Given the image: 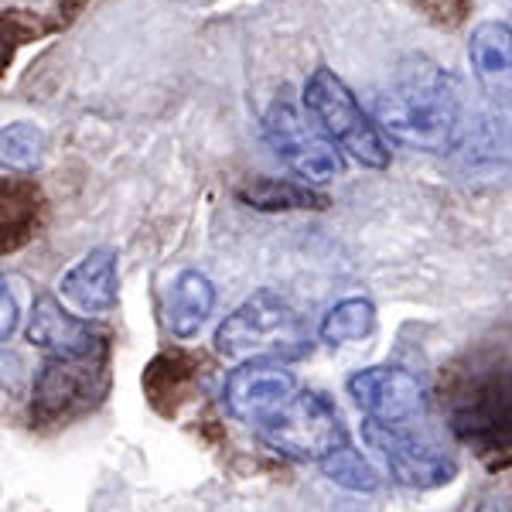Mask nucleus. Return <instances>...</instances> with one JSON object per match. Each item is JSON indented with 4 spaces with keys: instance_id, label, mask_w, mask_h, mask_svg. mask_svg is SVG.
<instances>
[{
    "instance_id": "f257e3e1",
    "label": "nucleus",
    "mask_w": 512,
    "mask_h": 512,
    "mask_svg": "<svg viewBox=\"0 0 512 512\" xmlns=\"http://www.w3.org/2000/svg\"><path fill=\"white\" fill-rule=\"evenodd\" d=\"M441 407L458 441L489 465L512 461V338H489L451 362Z\"/></svg>"
},
{
    "instance_id": "f03ea898",
    "label": "nucleus",
    "mask_w": 512,
    "mask_h": 512,
    "mask_svg": "<svg viewBox=\"0 0 512 512\" xmlns=\"http://www.w3.org/2000/svg\"><path fill=\"white\" fill-rule=\"evenodd\" d=\"M373 113L379 130L410 151L448 154L461 137L458 86L431 62L403 69L373 99Z\"/></svg>"
},
{
    "instance_id": "7ed1b4c3",
    "label": "nucleus",
    "mask_w": 512,
    "mask_h": 512,
    "mask_svg": "<svg viewBox=\"0 0 512 512\" xmlns=\"http://www.w3.org/2000/svg\"><path fill=\"white\" fill-rule=\"evenodd\" d=\"M216 352L233 362H297L311 352V332L287 297L260 287L216 328Z\"/></svg>"
},
{
    "instance_id": "20e7f679",
    "label": "nucleus",
    "mask_w": 512,
    "mask_h": 512,
    "mask_svg": "<svg viewBox=\"0 0 512 512\" xmlns=\"http://www.w3.org/2000/svg\"><path fill=\"white\" fill-rule=\"evenodd\" d=\"M110 393V352L48 355L31 386V427L59 431L93 414Z\"/></svg>"
},
{
    "instance_id": "39448f33",
    "label": "nucleus",
    "mask_w": 512,
    "mask_h": 512,
    "mask_svg": "<svg viewBox=\"0 0 512 512\" xmlns=\"http://www.w3.org/2000/svg\"><path fill=\"white\" fill-rule=\"evenodd\" d=\"M304 106L318 120V127L325 130V137H332L359 164H366V168H386L390 164V147H386L379 127L366 117L352 89L332 69L321 65V69L311 72L308 82H304Z\"/></svg>"
},
{
    "instance_id": "423d86ee",
    "label": "nucleus",
    "mask_w": 512,
    "mask_h": 512,
    "mask_svg": "<svg viewBox=\"0 0 512 512\" xmlns=\"http://www.w3.org/2000/svg\"><path fill=\"white\" fill-rule=\"evenodd\" d=\"M256 427L270 448L297 461H321L349 441V427H345L338 407L318 390H294L291 400L280 403L274 414Z\"/></svg>"
},
{
    "instance_id": "0eeeda50",
    "label": "nucleus",
    "mask_w": 512,
    "mask_h": 512,
    "mask_svg": "<svg viewBox=\"0 0 512 512\" xmlns=\"http://www.w3.org/2000/svg\"><path fill=\"white\" fill-rule=\"evenodd\" d=\"M362 437L373 451L383 454L386 468L396 478V485L414 492L444 489L458 475V461L441 444L427 441L410 431V424H383V420H369L362 424Z\"/></svg>"
},
{
    "instance_id": "6e6552de",
    "label": "nucleus",
    "mask_w": 512,
    "mask_h": 512,
    "mask_svg": "<svg viewBox=\"0 0 512 512\" xmlns=\"http://www.w3.org/2000/svg\"><path fill=\"white\" fill-rule=\"evenodd\" d=\"M263 134L277 151V158L311 185H325V181L342 175V154L335 151V140L304 127V120L297 117V110L287 99H277L270 106L267 120H263Z\"/></svg>"
},
{
    "instance_id": "1a4fd4ad",
    "label": "nucleus",
    "mask_w": 512,
    "mask_h": 512,
    "mask_svg": "<svg viewBox=\"0 0 512 512\" xmlns=\"http://www.w3.org/2000/svg\"><path fill=\"white\" fill-rule=\"evenodd\" d=\"M349 396L369 420L410 424L427 414L424 383L400 366H369L349 376Z\"/></svg>"
},
{
    "instance_id": "9d476101",
    "label": "nucleus",
    "mask_w": 512,
    "mask_h": 512,
    "mask_svg": "<svg viewBox=\"0 0 512 512\" xmlns=\"http://www.w3.org/2000/svg\"><path fill=\"white\" fill-rule=\"evenodd\" d=\"M297 390V379L291 369H284V362L274 359H246L243 366H236L226 376L222 386V403L226 414L243 424H263L280 403L291 400Z\"/></svg>"
},
{
    "instance_id": "9b49d317",
    "label": "nucleus",
    "mask_w": 512,
    "mask_h": 512,
    "mask_svg": "<svg viewBox=\"0 0 512 512\" xmlns=\"http://www.w3.org/2000/svg\"><path fill=\"white\" fill-rule=\"evenodd\" d=\"M28 342L48 355H96L110 352V335L62 308L52 294H41L28 318Z\"/></svg>"
},
{
    "instance_id": "f8f14e48",
    "label": "nucleus",
    "mask_w": 512,
    "mask_h": 512,
    "mask_svg": "<svg viewBox=\"0 0 512 512\" xmlns=\"http://www.w3.org/2000/svg\"><path fill=\"white\" fill-rule=\"evenodd\" d=\"M59 291L72 308L82 311V315H110L120 297L117 253H113L110 246L89 250L76 267L62 277Z\"/></svg>"
},
{
    "instance_id": "ddd939ff",
    "label": "nucleus",
    "mask_w": 512,
    "mask_h": 512,
    "mask_svg": "<svg viewBox=\"0 0 512 512\" xmlns=\"http://www.w3.org/2000/svg\"><path fill=\"white\" fill-rule=\"evenodd\" d=\"M45 192L28 175H0V253H18L45 226Z\"/></svg>"
},
{
    "instance_id": "4468645a",
    "label": "nucleus",
    "mask_w": 512,
    "mask_h": 512,
    "mask_svg": "<svg viewBox=\"0 0 512 512\" xmlns=\"http://www.w3.org/2000/svg\"><path fill=\"white\" fill-rule=\"evenodd\" d=\"M198 379H202V359L192 352L168 349L147 362L144 376H140V386H144L147 403H151L161 417H175L195 396Z\"/></svg>"
},
{
    "instance_id": "2eb2a0df",
    "label": "nucleus",
    "mask_w": 512,
    "mask_h": 512,
    "mask_svg": "<svg viewBox=\"0 0 512 512\" xmlns=\"http://www.w3.org/2000/svg\"><path fill=\"white\" fill-rule=\"evenodd\" d=\"M468 62L492 99L512 96V28L506 21H482L468 38Z\"/></svg>"
},
{
    "instance_id": "dca6fc26",
    "label": "nucleus",
    "mask_w": 512,
    "mask_h": 512,
    "mask_svg": "<svg viewBox=\"0 0 512 512\" xmlns=\"http://www.w3.org/2000/svg\"><path fill=\"white\" fill-rule=\"evenodd\" d=\"M212 308H216V287L202 270H181L168 291V308H164V321H168L175 338H195L198 328L209 321Z\"/></svg>"
},
{
    "instance_id": "f3484780",
    "label": "nucleus",
    "mask_w": 512,
    "mask_h": 512,
    "mask_svg": "<svg viewBox=\"0 0 512 512\" xmlns=\"http://www.w3.org/2000/svg\"><path fill=\"white\" fill-rule=\"evenodd\" d=\"M239 202L260 212H297V209H328V198L308 185L287 178H253L239 185Z\"/></svg>"
},
{
    "instance_id": "a211bd4d",
    "label": "nucleus",
    "mask_w": 512,
    "mask_h": 512,
    "mask_svg": "<svg viewBox=\"0 0 512 512\" xmlns=\"http://www.w3.org/2000/svg\"><path fill=\"white\" fill-rule=\"evenodd\" d=\"M45 151H48L45 130L35 127V123L18 120L0 130V164H4L7 171H14V175H31V171H38L41 161H45Z\"/></svg>"
},
{
    "instance_id": "6ab92c4d",
    "label": "nucleus",
    "mask_w": 512,
    "mask_h": 512,
    "mask_svg": "<svg viewBox=\"0 0 512 512\" xmlns=\"http://www.w3.org/2000/svg\"><path fill=\"white\" fill-rule=\"evenodd\" d=\"M376 328V304L369 297H345L338 301L325 318H321V342L328 345H345L359 342V338L373 335Z\"/></svg>"
},
{
    "instance_id": "aec40b11",
    "label": "nucleus",
    "mask_w": 512,
    "mask_h": 512,
    "mask_svg": "<svg viewBox=\"0 0 512 512\" xmlns=\"http://www.w3.org/2000/svg\"><path fill=\"white\" fill-rule=\"evenodd\" d=\"M48 31H55V21H41L38 14L21 11V7L0 11V76L11 69L18 48L31 45V41H38Z\"/></svg>"
},
{
    "instance_id": "412c9836",
    "label": "nucleus",
    "mask_w": 512,
    "mask_h": 512,
    "mask_svg": "<svg viewBox=\"0 0 512 512\" xmlns=\"http://www.w3.org/2000/svg\"><path fill=\"white\" fill-rule=\"evenodd\" d=\"M318 465H321V472H325V478H332L335 485H342V489H349V492H376L379 489V472L352 448L349 441H345L342 448H335L332 454H325Z\"/></svg>"
},
{
    "instance_id": "4be33fe9",
    "label": "nucleus",
    "mask_w": 512,
    "mask_h": 512,
    "mask_svg": "<svg viewBox=\"0 0 512 512\" xmlns=\"http://www.w3.org/2000/svg\"><path fill=\"white\" fill-rule=\"evenodd\" d=\"M414 4L441 28H458V24L468 21L475 0H414Z\"/></svg>"
},
{
    "instance_id": "5701e85b",
    "label": "nucleus",
    "mask_w": 512,
    "mask_h": 512,
    "mask_svg": "<svg viewBox=\"0 0 512 512\" xmlns=\"http://www.w3.org/2000/svg\"><path fill=\"white\" fill-rule=\"evenodd\" d=\"M14 328H18V301H14L7 277L0 274V342H7L14 335Z\"/></svg>"
}]
</instances>
